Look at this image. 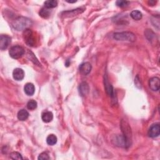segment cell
<instances>
[{
	"label": "cell",
	"instance_id": "cell-14",
	"mask_svg": "<svg viewBox=\"0 0 160 160\" xmlns=\"http://www.w3.org/2000/svg\"><path fill=\"white\" fill-rule=\"evenodd\" d=\"M41 119L43 122L48 123L53 119V114L51 111H45L41 115Z\"/></svg>",
	"mask_w": 160,
	"mask_h": 160
},
{
	"label": "cell",
	"instance_id": "cell-3",
	"mask_svg": "<svg viewBox=\"0 0 160 160\" xmlns=\"http://www.w3.org/2000/svg\"><path fill=\"white\" fill-rule=\"evenodd\" d=\"M121 130L122 132L123 133V138L126 141V146H130V141L131 139V128L129 126V124H128L127 122L122 121H121Z\"/></svg>",
	"mask_w": 160,
	"mask_h": 160
},
{
	"label": "cell",
	"instance_id": "cell-26",
	"mask_svg": "<svg viewBox=\"0 0 160 160\" xmlns=\"http://www.w3.org/2000/svg\"><path fill=\"white\" fill-rule=\"evenodd\" d=\"M68 3H76V1H73V2H67Z\"/></svg>",
	"mask_w": 160,
	"mask_h": 160
},
{
	"label": "cell",
	"instance_id": "cell-23",
	"mask_svg": "<svg viewBox=\"0 0 160 160\" xmlns=\"http://www.w3.org/2000/svg\"><path fill=\"white\" fill-rule=\"evenodd\" d=\"M10 158L13 159H18V160H20V159H23V157L21 156V155L18 153V152H12L10 154Z\"/></svg>",
	"mask_w": 160,
	"mask_h": 160
},
{
	"label": "cell",
	"instance_id": "cell-8",
	"mask_svg": "<svg viewBox=\"0 0 160 160\" xmlns=\"http://www.w3.org/2000/svg\"><path fill=\"white\" fill-rule=\"evenodd\" d=\"M149 86L152 90L154 91H158L160 87L159 78L158 77H153L151 78L149 81Z\"/></svg>",
	"mask_w": 160,
	"mask_h": 160
},
{
	"label": "cell",
	"instance_id": "cell-2",
	"mask_svg": "<svg viewBox=\"0 0 160 160\" xmlns=\"http://www.w3.org/2000/svg\"><path fill=\"white\" fill-rule=\"evenodd\" d=\"M114 39L118 41H127L134 42L136 40L135 35L131 32H121L116 33L113 35Z\"/></svg>",
	"mask_w": 160,
	"mask_h": 160
},
{
	"label": "cell",
	"instance_id": "cell-15",
	"mask_svg": "<svg viewBox=\"0 0 160 160\" xmlns=\"http://www.w3.org/2000/svg\"><path fill=\"white\" fill-rule=\"evenodd\" d=\"M29 117V113L26 110H21L18 113V118L20 121H25Z\"/></svg>",
	"mask_w": 160,
	"mask_h": 160
},
{
	"label": "cell",
	"instance_id": "cell-21",
	"mask_svg": "<svg viewBox=\"0 0 160 160\" xmlns=\"http://www.w3.org/2000/svg\"><path fill=\"white\" fill-rule=\"evenodd\" d=\"M131 17L135 20H140L142 18V13L138 10L133 11L130 14Z\"/></svg>",
	"mask_w": 160,
	"mask_h": 160
},
{
	"label": "cell",
	"instance_id": "cell-22",
	"mask_svg": "<svg viewBox=\"0 0 160 160\" xmlns=\"http://www.w3.org/2000/svg\"><path fill=\"white\" fill-rule=\"evenodd\" d=\"M27 108L30 110H35L37 108V102L34 100H31L27 103Z\"/></svg>",
	"mask_w": 160,
	"mask_h": 160
},
{
	"label": "cell",
	"instance_id": "cell-18",
	"mask_svg": "<svg viewBox=\"0 0 160 160\" xmlns=\"http://www.w3.org/2000/svg\"><path fill=\"white\" fill-rule=\"evenodd\" d=\"M26 55H27V57L31 61H33V63L35 64V65H37L38 66H40L41 64L39 62V61L38 60V59L36 58V56H34V55L33 53V52H31V51L30 50H27V53H26Z\"/></svg>",
	"mask_w": 160,
	"mask_h": 160
},
{
	"label": "cell",
	"instance_id": "cell-5",
	"mask_svg": "<svg viewBox=\"0 0 160 160\" xmlns=\"http://www.w3.org/2000/svg\"><path fill=\"white\" fill-rule=\"evenodd\" d=\"M23 38L26 43L29 46H33L35 44V39L33 37V32L31 30L27 29L24 31Z\"/></svg>",
	"mask_w": 160,
	"mask_h": 160
},
{
	"label": "cell",
	"instance_id": "cell-6",
	"mask_svg": "<svg viewBox=\"0 0 160 160\" xmlns=\"http://www.w3.org/2000/svg\"><path fill=\"white\" fill-rule=\"evenodd\" d=\"M159 133H160V126L158 123H156L152 124V125L150 126L148 132V135L149 137L154 138L159 136Z\"/></svg>",
	"mask_w": 160,
	"mask_h": 160
},
{
	"label": "cell",
	"instance_id": "cell-25",
	"mask_svg": "<svg viewBox=\"0 0 160 160\" xmlns=\"http://www.w3.org/2000/svg\"><path fill=\"white\" fill-rule=\"evenodd\" d=\"M128 3H129V2H126V1H117L116 2L117 5L119 7H121V8L126 6Z\"/></svg>",
	"mask_w": 160,
	"mask_h": 160
},
{
	"label": "cell",
	"instance_id": "cell-13",
	"mask_svg": "<svg viewBox=\"0 0 160 160\" xmlns=\"http://www.w3.org/2000/svg\"><path fill=\"white\" fill-rule=\"evenodd\" d=\"M25 93L28 96H33L35 92V88L33 83H26L24 87Z\"/></svg>",
	"mask_w": 160,
	"mask_h": 160
},
{
	"label": "cell",
	"instance_id": "cell-1",
	"mask_svg": "<svg viewBox=\"0 0 160 160\" xmlns=\"http://www.w3.org/2000/svg\"><path fill=\"white\" fill-rule=\"evenodd\" d=\"M32 24V21L30 19L26 17H18L12 23V26L16 31H24L28 29Z\"/></svg>",
	"mask_w": 160,
	"mask_h": 160
},
{
	"label": "cell",
	"instance_id": "cell-12",
	"mask_svg": "<svg viewBox=\"0 0 160 160\" xmlns=\"http://www.w3.org/2000/svg\"><path fill=\"white\" fill-rule=\"evenodd\" d=\"M79 94L82 96H86L89 93V86L86 82H82L78 87Z\"/></svg>",
	"mask_w": 160,
	"mask_h": 160
},
{
	"label": "cell",
	"instance_id": "cell-10",
	"mask_svg": "<svg viewBox=\"0 0 160 160\" xmlns=\"http://www.w3.org/2000/svg\"><path fill=\"white\" fill-rule=\"evenodd\" d=\"M91 69H92V66L90 63H88V62H86V63L82 64L80 65L79 68V72L83 75H88L91 72Z\"/></svg>",
	"mask_w": 160,
	"mask_h": 160
},
{
	"label": "cell",
	"instance_id": "cell-16",
	"mask_svg": "<svg viewBox=\"0 0 160 160\" xmlns=\"http://www.w3.org/2000/svg\"><path fill=\"white\" fill-rule=\"evenodd\" d=\"M104 87H105L106 92H107L109 96H113V89L111 84L108 82L107 78L104 79Z\"/></svg>",
	"mask_w": 160,
	"mask_h": 160
},
{
	"label": "cell",
	"instance_id": "cell-17",
	"mask_svg": "<svg viewBox=\"0 0 160 160\" xmlns=\"http://www.w3.org/2000/svg\"><path fill=\"white\" fill-rule=\"evenodd\" d=\"M40 16L42 18H49L50 16V14H51V11L50 10V9H48L46 8H43L41 9V10L40 11Z\"/></svg>",
	"mask_w": 160,
	"mask_h": 160
},
{
	"label": "cell",
	"instance_id": "cell-4",
	"mask_svg": "<svg viewBox=\"0 0 160 160\" xmlns=\"http://www.w3.org/2000/svg\"><path fill=\"white\" fill-rule=\"evenodd\" d=\"M9 54L13 59H19L24 54V50L20 46H14L10 48Z\"/></svg>",
	"mask_w": 160,
	"mask_h": 160
},
{
	"label": "cell",
	"instance_id": "cell-11",
	"mask_svg": "<svg viewBox=\"0 0 160 160\" xmlns=\"http://www.w3.org/2000/svg\"><path fill=\"white\" fill-rule=\"evenodd\" d=\"M13 78L16 81H21L24 77V71L21 68H16L13 72Z\"/></svg>",
	"mask_w": 160,
	"mask_h": 160
},
{
	"label": "cell",
	"instance_id": "cell-20",
	"mask_svg": "<svg viewBox=\"0 0 160 160\" xmlns=\"http://www.w3.org/2000/svg\"><path fill=\"white\" fill-rule=\"evenodd\" d=\"M58 5V2L55 1V0H48L44 2V7L51 9V8H54L56 7Z\"/></svg>",
	"mask_w": 160,
	"mask_h": 160
},
{
	"label": "cell",
	"instance_id": "cell-9",
	"mask_svg": "<svg viewBox=\"0 0 160 160\" xmlns=\"http://www.w3.org/2000/svg\"><path fill=\"white\" fill-rule=\"evenodd\" d=\"M85 11V9L84 8H77L75 9V10H70V11H65L63 12L62 13V16H64L65 18H69V17H73L75 16H76L79 14H81L82 13H83Z\"/></svg>",
	"mask_w": 160,
	"mask_h": 160
},
{
	"label": "cell",
	"instance_id": "cell-24",
	"mask_svg": "<svg viewBox=\"0 0 160 160\" xmlns=\"http://www.w3.org/2000/svg\"><path fill=\"white\" fill-rule=\"evenodd\" d=\"M38 159L39 160H47V159H50V158L49 155H48L46 153L43 152V153H41V154L39 155Z\"/></svg>",
	"mask_w": 160,
	"mask_h": 160
},
{
	"label": "cell",
	"instance_id": "cell-7",
	"mask_svg": "<svg viewBox=\"0 0 160 160\" xmlns=\"http://www.w3.org/2000/svg\"><path fill=\"white\" fill-rule=\"evenodd\" d=\"M11 41V38L8 35L2 34L0 37V49L2 50H6L9 45H10Z\"/></svg>",
	"mask_w": 160,
	"mask_h": 160
},
{
	"label": "cell",
	"instance_id": "cell-19",
	"mask_svg": "<svg viewBox=\"0 0 160 160\" xmlns=\"http://www.w3.org/2000/svg\"><path fill=\"white\" fill-rule=\"evenodd\" d=\"M46 143L50 146L55 145L57 143V137L55 135H50L46 138Z\"/></svg>",
	"mask_w": 160,
	"mask_h": 160
}]
</instances>
